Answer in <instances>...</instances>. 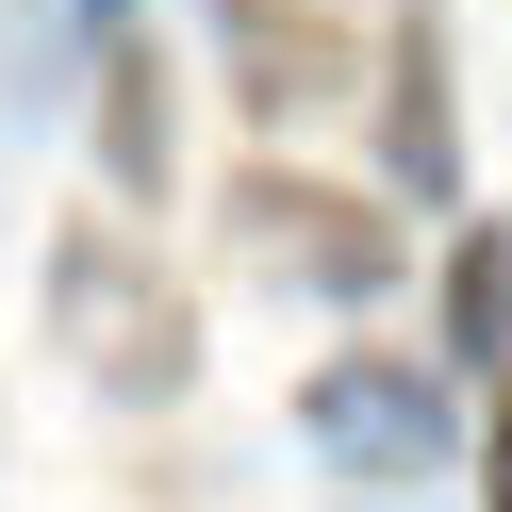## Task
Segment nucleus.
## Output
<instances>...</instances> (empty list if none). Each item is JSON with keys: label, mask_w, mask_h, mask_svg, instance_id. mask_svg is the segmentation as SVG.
Segmentation results:
<instances>
[{"label": "nucleus", "mask_w": 512, "mask_h": 512, "mask_svg": "<svg viewBox=\"0 0 512 512\" xmlns=\"http://www.w3.org/2000/svg\"><path fill=\"white\" fill-rule=\"evenodd\" d=\"M199 17H215V50H232V100H248V116H298V100L347 83L331 0H199Z\"/></svg>", "instance_id": "6"}, {"label": "nucleus", "mask_w": 512, "mask_h": 512, "mask_svg": "<svg viewBox=\"0 0 512 512\" xmlns=\"http://www.w3.org/2000/svg\"><path fill=\"white\" fill-rule=\"evenodd\" d=\"M232 232H248V265L265 281H298V298H397V215L380 199H347V182H298V166H248L232 182Z\"/></svg>", "instance_id": "3"}, {"label": "nucleus", "mask_w": 512, "mask_h": 512, "mask_svg": "<svg viewBox=\"0 0 512 512\" xmlns=\"http://www.w3.org/2000/svg\"><path fill=\"white\" fill-rule=\"evenodd\" d=\"M50 34H67V50H83V67H100V50H116V34H133V0H50Z\"/></svg>", "instance_id": "8"}, {"label": "nucleus", "mask_w": 512, "mask_h": 512, "mask_svg": "<svg viewBox=\"0 0 512 512\" xmlns=\"http://www.w3.org/2000/svg\"><path fill=\"white\" fill-rule=\"evenodd\" d=\"M50 331H67V364L100 380V397H182V380H199V298H182L116 215H67V232H50Z\"/></svg>", "instance_id": "1"}, {"label": "nucleus", "mask_w": 512, "mask_h": 512, "mask_svg": "<svg viewBox=\"0 0 512 512\" xmlns=\"http://www.w3.org/2000/svg\"><path fill=\"white\" fill-rule=\"evenodd\" d=\"M446 364H463V397H479V496H512V232L496 215H463L446 232Z\"/></svg>", "instance_id": "5"}, {"label": "nucleus", "mask_w": 512, "mask_h": 512, "mask_svg": "<svg viewBox=\"0 0 512 512\" xmlns=\"http://www.w3.org/2000/svg\"><path fill=\"white\" fill-rule=\"evenodd\" d=\"M446 380H463V364H413V347H331V364L298 380V446H314L331 479H364V496H413V479L479 463Z\"/></svg>", "instance_id": "2"}, {"label": "nucleus", "mask_w": 512, "mask_h": 512, "mask_svg": "<svg viewBox=\"0 0 512 512\" xmlns=\"http://www.w3.org/2000/svg\"><path fill=\"white\" fill-rule=\"evenodd\" d=\"M100 182H116V199H166V182H182V100H166V50H149V34L100 50Z\"/></svg>", "instance_id": "7"}, {"label": "nucleus", "mask_w": 512, "mask_h": 512, "mask_svg": "<svg viewBox=\"0 0 512 512\" xmlns=\"http://www.w3.org/2000/svg\"><path fill=\"white\" fill-rule=\"evenodd\" d=\"M380 182L413 215H463V83H446V0H413L380 50Z\"/></svg>", "instance_id": "4"}]
</instances>
